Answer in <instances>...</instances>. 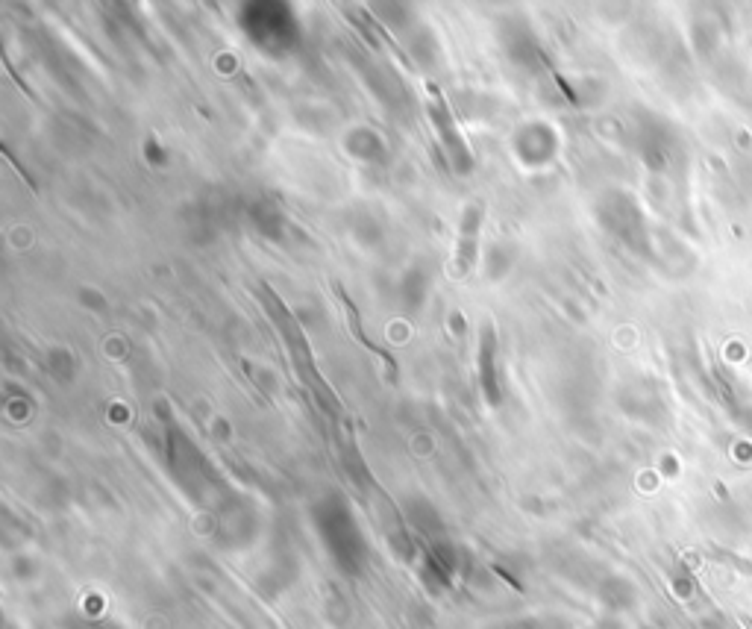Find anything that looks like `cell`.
Masks as SVG:
<instances>
[{"mask_svg":"<svg viewBox=\"0 0 752 629\" xmlns=\"http://www.w3.org/2000/svg\"><path fill=\"white\" fill-rule=\"evenodd\" d=\"M479 212L482 206L473 203L465 215V224H462V242H459V265H456V277H465L470 268H473V256H476V230H479Z\"/></svg>","mask_w":752,"mask_h":629,"instance_id":"1","label":"cell"}]
</instances>
